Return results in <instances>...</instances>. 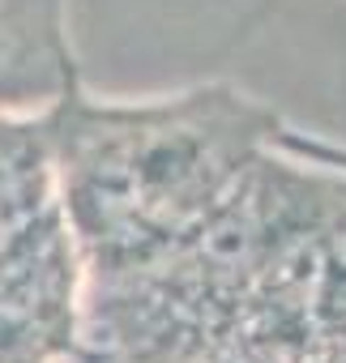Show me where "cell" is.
<instances>
[{
	"label": "cell",
	"instance_id": "obj_1",
	"mask_svg": "<svg viewBox=\"0 0 346 363\" xmlns=\"http://www.w3.org/2000/svg\"><path fill=\"white\" fill-rule=\"evenodd\" d=\"M201 133L197 107L141 111L128 124L86 141L77 162V210L107 240H137V231L167 227L214 193L227 162V141Z\"/></svg>",
	"mask_w": 346,
	"mask_h": 363
}]
</instances>
